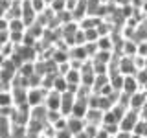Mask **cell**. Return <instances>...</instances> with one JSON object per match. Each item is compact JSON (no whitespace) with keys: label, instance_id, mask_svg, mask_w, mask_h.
I'll return each instance as SVG.
<instances>
[{"label":"cell","instance_id":"6da1fadb","mask_svg":"<svg viewBox=\"0 0 147 138\" xmlns=\"http://www.w3.org/2000/svg\"><path fill=\"white\" fill-rule=\"evenodd\" d=\"M138 120H140V112H136V110H132V109H127L125 114H123V118L119 120V129L132 133V129H134Z\"/></svg>","mask_w":147,"mask_h":138},{"label":"cell","instance_id":"7a4b0ae2","mask_svg":"<svg viewBox=\"0 0 147 138\" xmlns=\"http://www.w3.org/2000/svg\"><path fill=\"white\" fill-rule=\"evenodd\" d=\"M46 92L42 87H35V89H28V105L30 107H37V105H42L44 98H46Z\"/></svg>","mask_w":147,"mask_h":138},{"label":"cell","instance_id":"3957f363","mask_svg":"<svg viewBox=\"0 0 147 138\" xmlns=\"http://www.w3.org/2000/svg\"><path fill=\"white\" fill-rule=\"evenodd\" d=\"M145 105H147L145 90H138L134 94H131V98H129V109L136 110V112H142V109H144Z\"/></svg>","mask_w":147,"mask_h":138},{"label":"cell","instance_id":"277c9868","mask_svg":"<svg viewBox=\"0 0 147 138\" xmlns=\"http://www.w3.org/2000/svg\"><path fill=\"white\" fill-rule=\"evenodd\" d=\"M11 98H13V107L28 105V89L26 87H11Z\"/></svg>","mask_w":147,"mask_h":138},{"label":"cell","instance_id":"5b68a950","mask_svg":"<svg viewBox=\"0 0 147 138\" xmlns=\"http://www.w3.org/2000/svg\"><path fill=\"white\" fill-rule=\"evenodd\" d=\"M44 107L48 110H61V92L48 90L44 98Z\"/></svg>","mask_w":147,"mask_h":138},{"label":"cell","instance_id":"8992f818","mask_svg":"<svg viewBox=\"0 0 147 138\" xmlns=\"http://www.w3.org/2000/svg\"><path fill=\"white\" fill-rule=\"evenodd\" d=\"M74 103H76V94L70 92V90L63 92L61 94V114L63 116H70Z\"/></svg>","mask_w":147,"mask_h":138},{"label":"cell","instance_id":"52a82bcc","mask_svg":"<svg viewBox=\"0 0 147 138\" xmlns=\"http://www.w3.org/2000/svg\"><path fill=\"white\" fill-rule=\"evenodd\" d=\"M85 120L83 118H76V116H66V129L72 133V135H77L85 129Z\"/></svg>","mask_w":147,"mask_h":138},{"label":"cell","instance_id":"ba28073f","mask_svg":"<svg viewBox=\"0 0 147 138\" xmlns=\"http://www.w3.org/2000/svg\"><path fill=\"white\" fill-rule=\"evenodd\" d=\"M138 90H142L140 89V83H138L136 79V76H125V79H123V90L121 92H125V94H134V92Z\"/></svg>","mask_w":147,"mask_h":138},{"label":"cell","instance_id":"9c48e42d","mask_svg":"<svg viewBox=\"0 0 147 138\" xmlns=\"http://www.w3.org/2000/svg\"><path fill=\"white\" fill-rule=\"evenodd\" d=\"M86 110H88V103H86V99H76V103H74V107H72L70 116H76V118H83V120H85Z\"/></svg>","mask_w":147,"mask_h":138},{"label":"cell","instance_id":"30bf717a","mask_svg":"<svg viewBox=\"0 0 147 138\" xmlns=\"http://www.w3.org/2000/svg\"><path fill=\"white\" fill-rule=\"evenodd\" d=\"M86 123H94V125H101L103 123V110L101 109H88L85 116Z\"/></svg>","mask_w":147,"mask_h":138},{"label":"cell","instance_id":"8fae6325","mask_svg":"<svg viewBox=\"0 0 147 138\" xmlns=\"http://www.w3.org/2000/svg\"><path fill=\"white\" fill-rule=\"evenodd\" d=\"M52 90H57V92H61V94L68 90V83H66V79H64V76H61V74H55Z\"/></svg>","mask_w":147,"mask_h":138},{"label":"cell","instance_id":"7c38bea8","mask_svg":"<svg viewBox=\"0 0 147 138\" xmlns=\"http://www.w3.org/2000/svg\"><path fill=\"white\" fill-rule=\"evenodd\" d=\"M11 136V120L6 116H0V138Z\"/></svg>","mask_w":147,"mask_h":138},{"label":"cell","instance_id":"4fadbf2b","mask_svg":"<svg viewBox=\"0 0 147 138\" xmlns=\"http://www.w3.org/2000/svg\"><path fill=\"white\" fill-rule=\"evenodd\" d=\"M17 74H20L22 77H30V76H33V74H35V63H31V61L22 63L20 66H18Z\"/></svg>","mask_w":147,"mask_h":138},{"label":"cell","instance_id":"5bb4252c","mask_svg":"<svg viewBox=\"0 0 147 138\" xmlns=\"http://www.w3.org/2000/svg\"><path fill=\"white\" fill-rule=\"evenodd\" d=\"M132 133H134V135H140L142 138H147V120L140 116V120L136 122L134 129H132Z\"/></svg>","mask_w":147,"mask_h":138},{"label":"cell","instance_id":"9a60e30c","mask_svg":"<svg viewBox=\"0 0 147 138\" xmlns=\"http://www.w3.org/2000/svg\"><path fill=\"white\" fill-rule=\"evenodd\" d=\"M13 98H11V90H0V109L2 107H11Z\"/></svg>","mask_w":147,"mask_h":138},{"label":"cell","instance_id":"2e32d148","mask_svg":"<svg viewBox=\"0 0 147 138\" xmlns=\"http://www.w3.org/2000/svg\"><path fill=\"white\" fill-rule=\"evenodd\" d=\"M9 31H26V24L22 18H9Z\"/></svg>","mask_w":147,"mask_h":138},{"label":"cell","instance_id":"e0dca14e","mask_svg":"<svg viewBox=\"0 0 147 138\" xmlns=\"http://www.w3.org/2000/svg\"><path fill=\"white\" fill-rule=\"evenodd\" d=\"M61 118H63L61 110H48V112H46V123H50V125H53V123Z\"/></svg>","mask_w":147,"mask_h":138},{"label":"cell","instance_id":"ac0fdd59","mask_svg":"<svg viewBox=\"0 0 147 138\" xmlns=\"http://www.w3.org/2000/svg\"><path fill=\"white\" fill-rule=\"evenodd\" d=\"M55 138H74V135L68 131V129H61V131L55 133Z\"/></svg>","mask_w":147,"mask_h":138},{"label":"cell","instance_id":"d6986e66","mask_svg":"<svg viewBox=\"0 0 147 138\" xmlns=\"http://www.w3.org/2000/svg\"><path fill=\"white\" fill-rule=\"evenodd\" d=\"M94 138H112V136H110V135H109L107 131H105L103 127H99V129H98V133H96V136H94Z\"/></svg>","mask_w":147,"mask_h":138},{"label":"cell","instance_id":"ffe728a7","mask_svg":"<svg viewBox=\"0 0 147 138\" xmlns=\"http://www.w3.org/2000/svg\"><path fill=\"white\" fill-rule=\"evenodd\" d=\"M9 41V30H6V31H0V46L2 44H6Z\"/></svg>","mask_w":147,"mask_h":138},{"label":"cell","instance_id":"44dd1931","mask_svg":"<svg viewBox=\"0 0 147 138\" xmlns=\"http://www.w3.org/2000/svg\"><path fill=\"white\" fill-rule=\"evenodd\" d=\"M74 138H88L85 135V131H81V133H77V135H74Z\"/></svg>","mask_w":147,"mask_h":138},{"label":"cell","instance_id":"7402d4cb","mask_svg":"<svg viewBox=\"0 0 147 138\" xmlns=\"http://www.w3.org/2000/svg\"><path fill=\"white\" fill-rule=\"evenodd\" d=\"M6 59H7V57H4V53H2V52H0V66H2V63H4V61H6Z\"/></svg>","mask_w":147,"mask_h":138},{"label":"cell","instance_id":"603a6c76","mask_svg":"<svg viewBox=\"0 0 147 138\" xmlns=\"http://www.w3.org/2000/svg\"><path fill=\"white\" fill-rule=\"evenodd\" d=\"M131 138H142L140 135H134V133H132V135H131Z\"/></svg>","mask_w":147,"mask_h":138},{"label":"cell","instance_id":"cb8c5ba5","mask_svg":"<svg viewBox=\"0 0 147 138\" xmlns=\"http://www.w3.org/2000/svg\"><path fill=\"white\" fill-rule=\"evenodd\" d=\"M145 94H147V90H145Z\"/></svg>","mask_w":147,"mask_h":138}]
</instances>
